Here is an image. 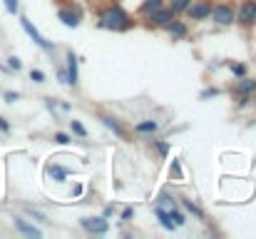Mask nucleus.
<instances>
[{
    "instance_id": "f257e3e1",
    "label": "nucleus",
    "mask_w": 256,
    "mask_h": 239,
    "mask_svg": "<svg viewBox=\"0 0 256 239\" xmlns=\"http://www.w3.org/2000/svg\"><path fill=\"white\" fill-rule=\"evenodd\" d=\"M129 15L125 13V8L120 5H112L109 10H104L100 15V28H107V30H127L129 28Z\"/></svg>"
},
{
    "instance_id": "f03ea898",
    "label": "nucleus",
    "mask_w": 256,
    "mask_h": 239,
    "mask_svg": "<svg viewBox=\"0 0 256 239\" xmlns=\"http://www.w3.org/2000/svg\"><path fill=\"white\" fill-rule=\"evenodd\" d=\"M20 25H23V30H25V32H27L30 37H32V43H35V45H40L43 50H52V48H55V45L50 43V40H45V37L40 35V30L35 28V25H32V23H30L27 18H20Z\"/></svg>"
},
{
    "instance_id": "7ed1b4c3",
    "label": "nucleus",
    "mask_w": 256,
    "mask_h": 239,
    "mask_svg": "<svg viewBox=\"0 0 256 239\" xmlns=\"http://www.w3.org/2000/svg\"><path fill=\"white\" fill-rule=\"evenodd\" d=\"M211 18L216 25H231L236 20V13L231 5H211Z\"/></svg>"
},
{
    "instance_id": "20e7f679",
    "label": "nucleus",
    "mask_w": 256,
    "mask_h": 239,
    "mask_svg": "<svg viewBox=\"0 0 256 239\" xmlns=\"http://www.w3.org/2000/svg\"><path fill=\"white\" fill-rule=\"evenodd\" d=\"M80 224H82L87 232H92V234H107V232H109V222H107L104 217H82Z\"/></svg>"
},
{
    "instance_id": "39448f33",
    "label": "nucleus",
    "mask_w": 256,
    "mask_h": 239,
    "mask_svg": "<svg viewBox=\"0 0 256 239\" xmlns=\"http://www.w3.org/2000/svg\"><path fill=\"white\" fill-rule=\"evenodd\" d=\"M189 15V20H204L211 15V3H206V0H197V3H189V8L184 10Z\"/></svg>"
},
{
    "instance_id": "423d86ee",
    "label": "nucleus",
    "mask_w": 256,
    "mask_h": 239,
    "mask_svg": "<svg viewBox=\"0 0 256 239\" xmlns=\"http://www.w3.org/2000/svg\"><path fill=\"white\" fill-rule=\"evenodd\" d=\"M174 18H177V13H174L172 8H157V10L150 13V20H152L157 28H167Z\"/></svg>"
},
{
    "instance_id": "0eeeda50",
    "label": "nucleus",
    "mask_w": 256,
    "mask_h": 239,
    "mask_svg": "<svg viewBox=\"0 0 256 239\" xmlns=\"http://www.w3.org/2000/svg\"><path fill=\"white\" fill-rule=\"evenodd\" d=\"M13 224H15V229H18L20 234H25V237H35V239H40V237H43V232H40L38 227H32V224L25 222L23 217H13Z\"/></svg>"
},
{
    "instance_id": "6e6552de",
    "label": "nucleus",
    "mask_w": 256,
    "mask_h": 239,
    "mask_svg": "<svg viewBox=\"0 0 256 239\" xmlns=\"http://www.w3.org/2000/svg\"><path fill=\"white\" fill-rule=\"evenodd\" d=\"M236 18H239V23H251V20H256V0H246Z\"/></svg>"
},
{
    "instance_id": "1a4fd4ad",
    "label": "nucleus",
    "mask_w": 256,
    "mask_h": 239,
    "mask_svg": "<svg viewBox=\"0 0 256 239\" xmlns=\"http://www.w3.org/2000/svg\"><path fill=\"white\" fill-rule=\"evenodd\" d=\"M67 80H70V85H77V55L67 50Z\"/></svg>"
},
{
    "instance_id": "9d476101",
    "label": "nucleus",
    "mask_w": 256,
    "mask_h": 239,
    "mask_svg": "<svg viewBox=\"0 0 256 239\" xmlns=\"http://www.w3.org/2000/svg\"><path fill=\"white\" fill-rule=\"evenodd\" d=\"M157 127H159V125L154 122V120H142V122L134 125V132H139V135H154Z\"/></svg>"
},
{
    "instance_id": "9b49d317",
    "label": "nucleus",
    "mask_w": 256,
    "mask_h": 239,
    "mask_svg": "<svg viewBox=\"0 0 256 239\" xmlns=\"http://www.w3.org/2000/svg\"><path fill=\"white\" fill-rule=\"evenodd\" d=\"M154 214H157V219H159V224H162L164 229H169V232H174V229H177V224L172 222V217H169V212H167V209L154 207Z\"/></svg>"
},
{
    "instance_id": "f8f14e48",
    "label": "nucleus",
    "mask_w": 256,
    "mask_h": 239,
    "mask_svg": "<svg viewBox=\"0 0 256 239\" xmlns=\"http://www.w3.org/2000/svg\"><path fill=\"white\" fill-rule=\"evenodd\" d=\"M256 90V80H251V77H239V85H236V92H241V95H251Z\"/></svg>"
},
{
    "instance_id": "ddd939ff",
    "label": "nucleus",
    "mask_w": 256,
    "mask_h": 239,
    "mask_svg": "<svg viewBox=\"0 0 256 239\" xmlns=\"http://www.w3.org/2000/svg\"><path fill=\"white\" fill-rule=\"evenodd\" d=\"M167 30H169L172 37H187V25H184V23H179L177 18L167 25Z\"/></svg>"
},
{
    "instance_id": "4468645a",
    "label": "nucleus",
    "mask_w": 256,
    "mask_h": 239,
    "mask_svg": "<svg viewBox=\"0 0 256 239\" xmlns=\"http://www.w3.org/2000/svg\"><path fill=\"white\" fill-rule=\"evenodd\" d=\"M57 18H60L67 28H77V25H80L77 15H75V13H70V10H60V13H57Z\"/></svg>"
},
{
    "instance_id": "2eb2a0df",
    "label": "nucleus",
    "mask_w": 256,
    "mask_h": 239,
    "mask_svg": "<svg viewBox=\"0 0 256 239\" xmlns=\"http://www.w3.org/2000/svg\"><path fill=\"white\" fill-rule=\"evenodd\" d=\"M48 172H50V177H52L55 182H65V179H67V170L60 167V165H50Z\"/></svg>"
},
{
    "instance_id": "dca6fc26",
    "label": "nucleus",
    "mask_w": 256,
    "mask_h": 239,
    "mask_svg": "<svg viewBox=\"0 0 256 239\" xmlns=\"http://www.w3.org/2000/svg\"><path fill=\"white\" fill-rule=\"evenodd\" d=\"M100 120H102V125H104V127H109V130H112L115 135H122V127L117 125V120H115V117H109V115H102Z\"/></svg>"
},
{
    "instance_id": "f3484780",
    "label": "nucleus",
    "mask_w": 256,
    "mask_h": 239,
    "mask_svg": "<svg viewBox=\"0 0 256 239\" xmlns=\"http://www.w3.org/2000/svg\"><path fill=\"white\" fill-rule=\"evenodd\" d=\"M181 207H184L187 212H192V214H194L197 219H204V212H202V209H199V207H197V205L192 202V199H181Z\"/></svg>"
},
{
    "instance_id": "a211bd4d",
    "label": "nucleus",
    "mask_w": 256,
    "mask_h": 239,
    "mask_svg": "<svg viewBox=\"0 0 256 239\" xmlns=\"http://www.w3.org/2000/svg\"><path fill=\"white\" fill-rule=\"evenodd\" d=\"M157 8H162V0H144L142 8H139V13L150 15V13H152V10H157Z\"/></svg>"
},
{
    "instance_id": "6ab92c4d",
    "label": "nucleus",
    "mask_w": 256,
    "mask_h": 239,
    "mask_svg": "<svg viewBox=\"0 0 256 239\" xmlns=\"http://www.w3.org/2000/svg\"><path fill=\"white\" fill-rule=\"evenodd\" d=\"M157 207H162V209H174V207H177V202H174V197H169V194H159Z\"/></svg>"
},
{
    "instance_id": "aec40b11",
    "label": "nucleus",
    "mask_w": 256,
    "mask_h": 239,
    "mask_svg": "<svg viewBox=\"0 0 256 239\" xmlns=\"http://www.w3.org/2000/svg\"><path fill=\"white\" fill-rule=\"evenodd\" d=\"M167 212H169V217H172V222H174L177 227H184V224H187V217L181 214L177 207H174V209H167Z\"/></svg>"
},
{
    "instance_id": "412c9836",
    "label": "nucleus",
    "mask_w": 256,
    "mask_h": 239,
    "mask_svg": "<svg viewBox=\"0 0 256 239\" xmlns=\"http://www.w3.org/2000/svg\"><path fill=\"white\" fill-rule=\"evenodd\" d=\"M70 127H72V132H75L77 137H87V130H85V125L80 122V120H70Z\"/></svg>"
},
{
    "instance_id": "4be33fe9",
    "label": "nucleus",
    "mask_w": 256,
    "mask_h": 239,
    "mask_svg": "<svg viewBox=\"0 0 256 239\" xmlns=\"http://www.w3.org/2000/svg\"><path fill=\"white\" fill-rule=\"evenodd\" d=\"M189 3H192V0H172V10L174 13H184L189 8Z\"/></svg>"
},
{
    "instance_id": "5701e85b",
    "label": "nucleus",
    "mask_w": 256,
    "mask_h": 239,
    "mask_svg": "<svg viewBox=\"0 0 256 239\" xmlns=\"http://www.w3.org/2000/svg\"><path fill=\"white\" fill-rule=\"evenodd\" d=\"M30 80L32 83H45V72L43 70H30Z\"/></svg>"
},
{
    "instance_id": "b1692460",
    "label": "nucleus",
    "mask_w": 256,
    "mask_h": 239,
    "mask_svg": "<svg viewBox=\"0 0 256 239\" xmlns=\"http://www.w3.org/2000/svg\"><path fill=\"white\" fill-rule=\"evenodd\" d=\"M229 67H231V72H234L236 77H244V75H246V67H244V65H239V62H231Z\"/></svg>"
},
{
    "instance_id": "393cba45",
    "label": "nucleus",
    "mask_w": 256,
    "mask_h": 239,
    "mask_svg": "<svg viewBox=\"0 0 256 239\" xmlns=\"http://www.w3.org/2000/svg\"><path fill=\"white\" fill-rule=\"evenodd\" d=\"M25 212H27V214H32L35 219H40V222H48V217H45V214H43L40 209H32V207H25Z\"/></svg>"
},
{
    "instance_id": "a878e982",
    "label": "nucleus",
    "mask_w": 256,
    "mask_h": 239,
    "mask_svg": "<svg viewBox=\"0 0 256 239\" xmlns=\"http://www.w3.org/2000/svg\"><path fill=\"white\" fill-rule=\"evenodd\" d=\"M8 67H10V70H20V67H23V62H20V58H15V55H10V58H8Z\"/></svg>"
},
{
    "instance_id": "bb28decb",
    "label": "nucleus",
    "mask_w": 256,
    "mask_h": 239,
    "mask_svg": "<svg viewBox=\"0 0 256 239\" xmlns=\"http://www.w3.org/2000/svg\"><path fill=\"white\" fill-rule=\"evenodd\" d=\"M18 8H20L18 0H5V10H8V13H13V15H15V13H18Z\"/></svg>"
},
{
    "instance_id": "cd10ccee",
    "label": "nucleus",
    "mask_w": 256,
    "mask_h": 239,
    "mask_svg": "<svg viewBox=\"0 0 256 239\" xmlns=\"http://www.w3.org/2000/svg\"><path fill=\"white\" fill-rule=\"evenodd\" d=\"M154 147H157V152H159V154H167V152H169V145H167V142H162V140H154Z\"/></svg>"
},
{
    "instance_id": "c85d7f7f",
    "label": "nucleus",
    "mask_w": 256,
    "mask_h": 239,
    "mask_svg": "<svg viewBox=\"0 0 256 239\" xmlns=\"http://www.w3.org/2000/svg\"><path fill=\"white\" fill-rule=\"evenodd\" d=\"M52 140H55L57 145H67V142H70V137H67L65 132H55V137H52Z\"/></svg>"
},
{
    "instance_id": "c756f323",
    "label": "nucleus",
    "mask_w": 256,
    "mask_h": 239,
    "mask_svg": "<svg viewBox=\"0 0 256 239\" xmlns=\"http://www.w3.org/2000/svg\"><path fill=\"white\" fill-rule=\"evenodd\" d=\"M132 217H134V209H132V207H127V209L122 212V222H129Z\"/></svg>"
},
{
    "instance_id": "7c9ffc66",
    "label": "nucleus",
    "mask_w": 256,
    "mask_h": 239,
    "mask_svg": "<svg viewBox=\"0 0 256 239\" xmlns=\"http://www.w3.org/2000/svg\"><path fill=\"white\" fill-rule=\"evenodd\" d=\"M0 132H10V122L5 117H0Z\"/></svg>"
},
{
    "instance_id": "2f4dec72",
    "label": "nucleus",
    "mask_w": 256,
    "mask_h": 239,
    "mask_svg": "<svg viewBox=\"0 0 256 239\" xmlns=\"http://www.w3.org/2000/svg\"><path fill=\"white\" fill-rule=\"evenodd\" d=\"M57 77H60V83H62V85H70V80H67V70H57Z\"/></svg>"
},
{
    "instance_id": "473e14b6",
    "label": "nucleus",
    "mask_w": 256,
    "mask_h": 239,
    "mask_svg": "<svg viewBox=\"0 0 256 239\" xmlns=\"http://www.w3.org/2000/svg\"><path fill=\"white\" fill-rule=\"evenodd\" d=\"M80 194H82V184L77 182L75 187H72V197H80Z\"/></svg>"
},
{
    "instance_id": "72a5a7b5",
    "label": "nucleus",
    "mask_w": 256,
    "mask_h": 239,
    "mask_svg": "<svg viewBox=\"0 0 256 239\" xmlns=\"http://www.w3.org/2000/svg\"><path fill=\"white\" fill-rule=\"evenodd\" d=\"M18 97H20L18 92H5V100H8V102H15Z\"/></svg>"
}]
</instances>
